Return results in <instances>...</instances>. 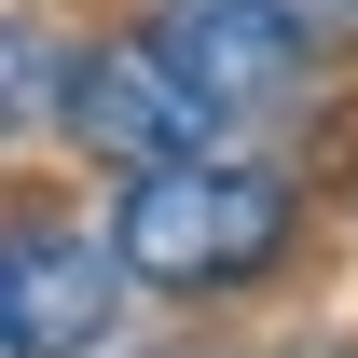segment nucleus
<instances>
[{"label": "nucleus", "mask_w": 358, "mask_h": 358, "mask_svg": "<svg viewBox=\"0 0 358 358\" xmlns=\"http://www.w3.org/2000/svg\"><path fill=\"white\" fill-rule=\"evenodd\" d=\"M69 55L83 42H55L42 14H0V138H28L55 96H69Z\"/></svg>", "instance_id": "39448f33"}, {"label": "nucleus", "mask_w": 358, "mask_h": 358, "mask_svg": "<svg viewBox=\"0 0 358 358\" xmlns=\"http://www.w3.org/2000/svg\"><path fill=\"white\" fill-rule=\"evenodd\" d=\"M55 124L83 138L96 166H124V179L179 166V152H207V124L166 96V69H152L138 42H83V55H69V96H55Z\"/></svg>", "instance_id": "20e7f679"}, {"label": "nucleus", "mask_w": 358, "mask_h": 358, "mask_svg": "<svg viewBox=\"0 0 358 358\" xmlns=\"http://www.w3.org/2000/svg\"><path fill=\"white\" fill-rule=\"evenodd\" d=\"M110 262H124L138 289H179V303H207V289H262V275L289 262V179L248 166V152H179V166L124 179Z\"/></svg>", "instance_id": "f257e3e1"}, {"label": "nucleus", "mask_w": 358, "mask_h": 358, "mask_svg": "<svg viewBox=\"0 0 358 358\" xmlns=\"http://www.w3.org/2000/svg\"><path fill=\"white\" fill-rule=\"evenodd\" d=\"M110 317H124L110 234L42 221V207L0 221V358H83V345H110Z\"/></svg>", "instance_id": "7ed1b4c3"}, {"label": "nucleus", "mask_w": 358, "mask_h": 358, "mask_svg": "<svg viewBox=\"0 0 358 358\" xmlns=\"http://www.w3.org/2000/svg\"><path fill=\"white\" fill-rule=\"evenodd\" d=\"M138 55L166 69V96L193 110V124L221 138V124L275 110V96L317 69V28H303V14H275V0H166V14L138 28Z\"/></svg>", "instance_id": "f03ea898"}]
</instances>
